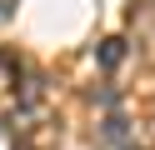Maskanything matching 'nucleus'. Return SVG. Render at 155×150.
Here are the masks:
<instances>
[{
  "mask_svg": "<svg viewBox=\"0 0 155 150\" xmlns=\"http://www.w3.org/2000/svg\"><path fill=\"white\" fill-rule=\"evenodd\" d=\"M120 60H125V40H120V35H110V40H100V65H105V70H115V65H120Z\"/></svg>",
  "mask_w": 155,
  "mask_h": 150,
  "instance_id": "1",
  "label": "nucleus"
}]
</instances>
